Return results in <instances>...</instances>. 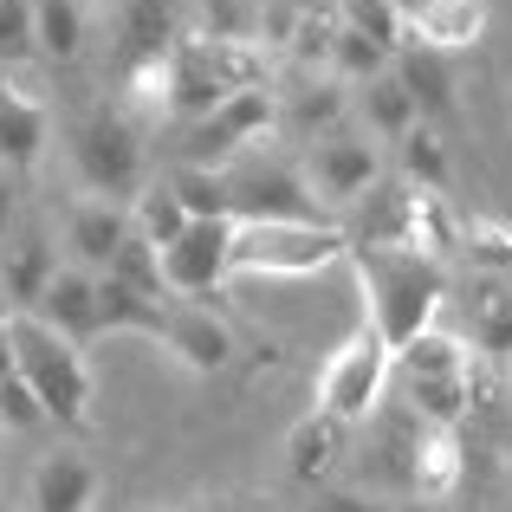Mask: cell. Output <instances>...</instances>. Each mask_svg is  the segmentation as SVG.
Wrapping results in <instances>:
<instances>
[{"instance_id": "1", "label": "cell", "mask_w": 512, "mask_h": 512, "mask_svg": "<svg viewBox=\"0 0 512 512\" xmlns=\"http://www.w3.org/2000/svg\"><path fill=\"white\" fill-rule=\"evenodd\" d=\"M344 260L363 286V325L389 344V357L409 338L435 331V312L448 305V273H441V260L409 253V247H350Z\"/></svg>"}, {"instance_id": "2", "label": "cell", "mask_w": 512, "mask_h": 512, "mask_svg": "<svg viewBox=\"0 0 512 512\" xmlns=\"http://www.w3.org/2000/svg\"><path fill=\"white\" fill-rule=\"evenodd\" d=\"M13 350V376L26 383V396L39 402V415L59 428H91V363L72 338H59L52 325H39L33 312L0 318Z\"/></svg>"}, {"instance_id": "3", "label": "cell", "mask_w": 512, "mask_h": 512, "mask_svg": "<svg viewBox=\"0 0 512 512\" xmlns=\"http://www.w3.org/2000/svg\"><path fill=\"white\" fill-rule=\"evenodd\" d=\"M350 253V234L331 221H234V253H227V279H305L325 273Z\"/></svg>"}, {"instance_id": "4", "label": "cell", "mask_w": 512, "mask_h": 512, "mask_svg": "<svg viewBox=\"0 0 512 512\" xmlns=\"http://www.w3.org/2000/svg\"><path fill=\"white\" fill-rule=\"evenodd\" d=\"M72 169L98 201L137 195L143 188V130L124 111H111V104L85 111L72 124Z\"/></svg>"}, {"instance_id": "5", "label": "cell", "mask_w": 512, "mask_h": 512, "mask_svg": "<svg viewBox=\"0 0 512 512\" xmlns=\"http://www.w3.org/2000/svg\"><path fill=\"white\" fill-rule=\"evenodd\" d=\"M383 383H389V344L376 338L370 325H357L325 363H318L312 396H318V409H325L331 422L350 428V422H370V409L383 402Z\"/></svg>"}, {"instance_id": "6", "label": "cell", "mask_w": 512, "mask_h": 512, "mask_svg": "<svg viewBox=\"0 0 512 512\" xmlns=\"http://www.w3.org/2000/svg\"><path fill=\"white\" fill-rule=\"evenodd\" d=\"M273 124H279V98L266 85L260 91H234V98H221L208 117H195V124H188L182 163L188 169H227L234 156H247Z\"/></svg>"}, {"instance_id": "7", "label": "cell", "mask_w": 512, "mask_h": 512, "mask_svg": "<svg viewBox=\"0 0 512 512\" xmlns=\"http://www.w3.org/2000/svg\"><path fill=\"white\" fill-rule=\"evenodd\" d=\"M214 175H221V195L234 221H318V201L305 188V175L286 163H266V156L247 150Z\"/></svg>"}, {"instance_id": "8", "label": "cell", "mask_w": 512, "mask_h": 512, "mask_svg": "<svg viewBox=\"0 0 512 512\" xmlns=\"http://www.w3.org/2000/svg\"><path fill=\"white\" fill-rule=\"evenodd\" d=\"M376 182H383V156H376L370 137H357V130H325V137H312V156H305V188H312V201L350 208V201H363Z\"/></svg>"}, {"instance_id": "9", "label": "cell", "mask_w": 512, "mask_h": 512, "mask_svg": "<svg viewBox=\"0 0 512 512\" xmlns=\"http://www.w3.org/2000/svg\"><path fill=\"white\" fill-rule=\"evenodd\" d=\"M227 253H234V221H188L182 240L156 253L169 299H201V292L227 286Z\"/></svg>"}, {"instance_id": "10", "label": "cell", "mask_w": 512, "mask_h": 512, "mask_svg": "<svg viewBox=\"0 0 512 512\" xmlns=\"http://www.w3.org/2000/svg\"><path fill=\"white\" fill-rule=\"evenodd\" d=\"M487 20L493 7L487 0H402V46H422V52H461V46H480L487 39Z\"/></svg>"}, {"instance_id": "11", "label": "cell", "mask_w": 512, "mask_h": 512, "mask_svg": "<svg viewBox=\"0 0 512 512\" xmlns=\"http://www.w3.org/2000/svg\"><path fill=\"white\" fill-rule=\"evenodd\" d=\"M163 350L188 363L195 376H221L234 363V325L214 318L201 299H169V325H163Z\"/></svg>"}, {"instance_id": "12", "label": "cell", "mask_w": 512, "mask_h": 512, "mask_svg": "<svg viewBox=\"0 0 512 512\" xmlns=\"http://www.w3.org/2000/svg\"><path fill=\"white\" fill-rule=\"evenodd\" d=\"M98 487H104L98 461L78 454V448H59V454H46V461L33 467V480H26V506H33V512H91V506H98Z\"/></svg>"}, {"instance_id": "13", "label": "cell", "mask_w": 512, "mask_h": 512, "mask_svg": "<svg viewBox=\"0 0 512 512\" xmlns=\"http://www.w3.org/2000/svg\"><path fill=\"white\" fill-rule=\"evenodd\" d=\"M33 318H39V325H52L59 338H72L78 350H85L91 338H98V273L59 266V273L46 279V292H39Z\"/></svg>"}, {"instance_id": "14", "label": "cell", "mask_w": 512, "mask_h": 512, "mask_svg": "<svg viewBox=\"0 0 512 512\" xmlns=\"http://www.w3.org/2000/svg\"><path fill=\"white\" fill-rule=\"evenodd\" d=\"M124 240H130V214L117 208V201H98V195L72 201V214H65V247H72L78 273H104Z\"/></svg>"}, {"instance_id": "15", "label": "cell", "mask_w": 512, "mask_h": 512, "mask_svg": "<svg viewBox=\"0 0 512 512\" xmlns=\"http://www.w3.org/2000/svg\"><path fill=\"white\" fill-rule=\"evenodd\" d=\"M46 130H52V117H46V104H39L33 91L0 85V169L26 175L39 156H46Z\"/></svg>"}, {"instance_id": "16", "label": "cell", "mask_w": 512, "mask_h": 512, "mask_svg": "<svg viewBox=\"0 0 512 512\" xmlns=\"http://www.w3.org/2000/svg\"><path fill=\"white\" fill-rule=\"evenodd\" d=\"M52 273H59V253H52V240L39 234V227L33 234H7V247H0V292H7V312H33Z\"/></svg>"}, {"instance_id": "17", "label": "cell", "mask_w": 512, "mask_h": 512, "mask_svg": "<svg viewBox=\"0 0 512 512\" xmlns=\"http://www.w3.org/2000/svg\"><path fill=\"white\" fill-rule=\"evenodd\" d=\"M117 20H124L117 26V65H111L117 78H124L130 65L169 59V46H175V7L169 0H130Z\"/></svg>"}, {"instance_id": "18", "label": "cell", "mask_w": 512, "mask_h": 512, "mask_svg": "<svg viewBox=\"0 0 512 512\" xmlns=\"http://www.w3.org/2000/svg\"><path fill=\"white\" fill-rule=\"evenodd\" d=\"M409 454H415V461H409L415 493H422V500H435V506H448L454 493H461V474H467L461 435H454V428H422Z\"/></svg>"}, {"instance_id": "19", "label": "cell", "mask_w": 512, "mask_h": 512, "mask_svg": "<svg viewBox=\"0 0 512 512\" xmlns=\"http://www.w3.org/2000/svg\"><path fill=\"white\" fill-rule=\"evenodd\" d=\"M389 72H396V85L409 91V104H415V117H422V124H435V117L454 111V72H448V59H441V52L402 46L396 59H389Z\"/></svg>"}, {"instance_id": "20", "label": "cell", "mask_w": 512, "mask_h": 512, "mask_svg": "<svg viewBox=\"0 0 512 512\" xmlns=\"http://www.w3.org/2000/svg\"><path fill=\"white\" fill-rule=\"evenodd\" d=\"M344 454V422H331L325 409H305L286 435V474L312 487L318 474H331V461Z\"/></svg>"}, {"instance_id": "21", "label": "cell", "mask_w": 512, "mask_h": 512, "mask_svg": "<svg viewBox=\"0 0 512 512\" xmlns=\"http://www.w3.org/2000/svg\"><path fill=\"white\" fill-rule=\"evenodd\" d=\"M163 325H169V305H156V299H143V292H130L124 279L98 273V338L104 331H130V338L163 344Z\"/></svg>"}, {"instance_id": "22", "label": "cell", "mask_w": 512, "mask_h": 512, "mask_svg": "<svg viewBox=\"0 0 512 512\" xmlns=\"http://www.w3.org/2000/svg\"><path fill=\"white\" fill-rule=\"evenodd\" d=\"M357 111H363V137H383V143H402L422 117H415L409 91L396 85V72L370 78V85H357Z\"/></svg>"}, {"instance_id": "23", "label": "cell", "mask_w": 512, "mask_h": 512, "mask_svg": "<svg viewBox=\"0 0 512 512\" xmlns=\"http://www.w3.org/2000/svg\"><path fill=\"white\" fill-rule=\"evenodd\" d=\"M33 52L52 65H72L85 52V7L78 0H33Z\"/></svg>"}, {"instance_id": "24", "label": "cell", "mask_w": 512, "mask_h": 512, "mask_svg": "<svg viewBox=\"0 0 512 512\" xmlns=\"http://www.w3.org/2000/svg\"><path fill=\"white\" fill-rule=\"evenodd\" d=\"M389 370L402 376V383H422V376H467V344L448 338V331H422V338H409L389 357Z\"/></svg>"}, {"instance_id": "25", "label": "cell", "mask_w": 512, "mask_h": 512, "mask_svg": "<svg viewBox=\"0 0 512 512\" xmlns=\"http://www.w3.org/2000/svg\"><path fill=\"white\" fill-rule=\"evenodd\" d=\"M182 227H188L182 195H175L169 182H143V188H137V208H130V234L150 240V247L163 253V247H175V240H182Z\"/></svg>"}, {"instance_id": "26", "label": "cell", "mask_w": 512, "mask_h": 512, "mask_svg": "<svg viewBox=\"0 0 512 512\" xmlns=\"http://www.w3.org/2000/svg\"><path fill=\"white\" fill-rule=\"evenodd\" d=\"M389 59H396V52L370 46V39L350 33V26H331V78H338V85H370V78L389 72Z\"/></svg>"}, {"instance_id": "27", "label": "cell", "mask_w": 512, "mask_h": 512, "mask_svg": "<svg viewBox=\"0 0 512 512\" xmlns=\"http://www.w3.org/2000/svg\"><path fill=\"white\" fill-rule=\"evenodd\" d=\"M338 26H350V33H363L370 46L383 52H402V0H338Z\"/></svg>"}, {"instance_id": "28", "label": "cell", "mask_w": 512, "mask_h": 512, "mask_svg": "<svg viewBox=\"0 0 512 512\" xmlns=\"http://www.w3.org/2000/svg\"><path fill=\"white\" fill-rule=\"evenodd\" d=\"M396 150H402V175H409V188H428V195L448 188V143H441L428 124H415Z\"/></svg>"}, {"instance_id": "29", "label": "cell", "mask_w": 512, "mask_h": 512, "mask_svg": "<svg viewBox=\"0 0 512 512\" xmlns=\"http://www.w3.org/2000/svg\"><path fill=\"white\" fill-rule=\"evenodd\" d=\"M111 279H124L130 292H143V299H156V305H169V286H163V260H156V247L150 240H137L130 234L124 247H117V260L104 266Z\"/></svg>"}, {"instance_id": "30", "label": "cell", "mask_w": 512, "mask_h": 512, "mask_svg": "<svg viewBox=\"0 0 512 512\" xmlns=\"http://www.w3.org/2000/svg\"><path fill=\"white\" fill-rule=\"evenodd\" d=\"M474 344L487 357H512V286H487L474 299Z\"/></svg>"}, {"instance_id": "31", "label": "cell", "mask_w": 512, "mask_h": 512, "mask_svg": "<svg viewBox=\"0 0 512 512\" xmlns=\"http://www.w3.org/2000/svg\"><path fill=\"white\" fill-rule=\"evenodd\" d=\"M201 20H208L201 39H253L266 13H260V0H201Z\"/></svg>"}, {"instance_id": "32", "label": "cell", "mask_w": 512, "mask_h": 512, "mask_svg": "<svg viewBox=\"0 0 512 512\" xmlns=\"http://www.w3.org/2000/svg\"><path fill=\"white\" fill-rule=\"evenodd\" d=\"M33 59V0H0V65Z\"/></svg>"}, {"instance_id": "33", "label": "cell", "mask_w": 512, "mask_h": 512, "mask_svg": "<svg viewBox=\"0 0 512 512\" xmlns=\"http://www.w3.org/2000/svg\"><path fill=\"white\" fill-rule=\"evenodd\" d=\"M331 13H305V20H292V59L299 65H325L331 72Z\"/></svg>"}, {"instance_id": "34", "label": "cell", "mask_w": 512, "mask_h": 512, "mask_svg": "<svg viewBox=\"0 0 512 512\" xmlns=\"http://www.w3.org/2000/svg\"><path fill=\"white\" fill-rule=\"evenodd\" d=\"M338 111H344V91H338V78H325V85H312V91L299 98L292 124H305V130H318V137H325V130L338 124Z\"/></svg>"}, {"instance_id": "35", "label": "cell", "mask_w": 512, "mask_h": 512, "mask_svg": "<svg viewBox=\"0 0 512 512\" xmlns=\"http://www.w3.org/2000/svg\"><path fill=\"white\" fill-rule=\"evenodd\" d=\"M0 428H13V435H33V428H46V415H39V402L26 396L20 376H7V383H0Z\"/></svg>"}, {"instance_id": "36", "label": "cell", "mask_w": 512, "mask_h": 512, "mask_svg": "<svg viewBox=\"0 0 512 512\" xmlns=\"http://www.w3.org/2000/svg\"><path fill=\"white\" fill-rule=\"evenodd\" d=\"M13 214H20V195H13V175L0 169V247H7V234H13Z\"/></svg>"}, {"instance_id": "37", "label": "cell", "mask_w": 512, "mask_h": 512, "mask_svg": "<svg viewBox=\"0 0 512 512\" xmlns=\"http://www.w3.org/2000/svg\"><path fill=\"white\" fill-rule=\"evenodd\" d=\"M318 512H376V506H363L357 493H331V500H318Z\"/></svg>"}, {"instance_id": "38", "label": "cell", "mask_w": 512, "mask_h": 512, "mask_svg": "<svg viewBox=\"0 0 512 512\" xmlns=\"http://www.w3.org/2000/svg\"><path fill=\"white\" fill-rule=\"evenodd\" d=\"M13 376V350H7V331H0V383Z\"/></svg>"}, {"instance_id": "39", "label": "cell", "mask_w": 512, "mask_h": 512, "mask_svg": "<svg viewBox=\"0 0 512 512\" xmlns=\"http://www.w3.org/2000/svg\"><path fill=\"white\" fill-rule=\"evenodd\" d=\"M78 7H98V13H124L130 0H78Z\"/></svg>"}, {"instance_id": "40", "label": "cell", "mask_w": 512, "mask_h": 512, "mask_svg": "<svg viewBox=\"0 0 512 512\" xmlns=\"http://www.w3.org/2000/svg\"><path fill=\"white\" fill-rule=\"evenodd\" d=\"M480 247H512V234H506V240H493V234H480ZM506 266H512V253H506Z\"/></svg>"}, {"instance_id": "41", "label": "cell", "mask_w": 512, "mask_h": 512, "mask_svg": "<svg viewBox=\"0 0 512 512\" xmlns=\"http://www.w3.org/2000/svg\"><path fill=\"white\" fill-rule=\"evenodd\" d=\"M0 512H13V506H7V500H0Z\"/></svg>"}, {"instance_id": "42", "label": "cell", "mask_w": 512, "mask_h": 512, "mask_svg": "<svg viewBox=\"0 0 512 512\" xmlns=\"http://www.w3.org/2000/svg\"><path fill=\"white\" fill-rule=\"evenodd\" d=\"M506 461H512V441H506Z\"/></svg>"}, {"instance_id": "43", "label": "cell", "mask_w": 512, "mask_h": 512, "mask_svg": "<svg viewBox=\"0 0 512 512\" xmlns=\"http://www.w3.org/2000/svg\"><path fill=\"white\" fill-rule=\"evenodd\" d=\"M441 512H454V506H441Z\"/></svg>"}, {"instance_id": "44", "label": "cell", "mask_w": 512, "mask_h": 512, "mask_svg": "<svg viewBox=\"0 0 512 512\" xmlns=\"http://www.w3.org/2000/svg\"><path fill=\"white\" fill-rule=\"evenodd\" d=\"M506 512H512V506H506Z\"/></svg>"}]
</instances>
